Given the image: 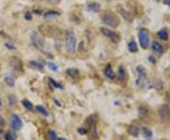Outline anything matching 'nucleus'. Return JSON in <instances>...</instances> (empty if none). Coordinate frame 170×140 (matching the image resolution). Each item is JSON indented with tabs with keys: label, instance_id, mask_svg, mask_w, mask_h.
I'll return each instance as SVG.
<instances>
[{
	"label": "nucleus",
	"instance_id": "nucleus-1",
	"mask_svg": "<svg viewBox=\"0 0 170 140\" xmlns=\"http://www.w3.org/2000/svg\"><path fill=\"white\" fill-rule=\"evenodd\" d=\"M77 47V38L72 29H68L66 31V44L65 48L67 53L73 54Z\"/></svg>",
	"mask_w": 170,
	"mask_h": 140
},
{
	"label": "nucleus",
	"instance_id": "nucleus-2",
	"mask_svg": "<svg viewBox=\"0 0 170 140\" xmlns=\"http://www.w3.org/2000/svg\"><path fill=\"white\" fill-rule=\"evenodd\" d=\"M101 19H102V22L105 25H107L111 27H117L118 25H119V20L116 17V15L113 14V13H111V12H110V11L105 12L104 14L102 15Z\"/></svg>",
	"mask_w": 170,
	"mask_h": 140
},
{
	"label": "nucleus",
	"instance_id": "nucleus-3",
	"mask_svg": "<svg viewBox=\"0 0 170 140\" xmlns=\"http://www.w3.org/2000/svg\"><path fill=\"white\" fill-rule=\"evenodd\" d=\"M139 43L143 49H147L149 44V31L147 28H141L138 33Z\"/></svg>",
	"mask_w": 170,
	"mask_h": 140
},
{
	"label": "nucleus",
	"instance_id": "nucleus-4",
	"mask_svg": "<svg viewBox=\"0 0 170 140\" xmlns=\"http://www.w3.org/2000/svg\"><path fill=\"white\" fill-rule=\"evenodd\" d=\"M137 73H138V78L136 80V84L140 87H143L147 81V71L145 67L138 66L137 67Z\"/></svg>",
	"mask_w": 170,
	"mask_h": 140
},
{
	"label": "nucleus",
	"instance_id": "nucleus-5",
	"mask_svg": "<svg viewBox=\"0 0 170 140\" xmlns=\"http://www.w3.org/2000/svg\"><path fill=\"white\" fill-rule=\"evenodd\" d=\"M100 31L101 33L106 36L108 39H110L112 43H115V44H117L119 43V40H120V36L115 32V31H111V29H108V28H105V27H101L100 28Z\"/></svg>",
	"mask_w": 170,
	"mask_h": 140
},
{
	"label": "nucleus",
	"instance_id": "nucleus-6",
	"mask_svg": "<svg viewBox=\"0 0 170 140\" xmlns=\"http://www.w3.org/2000/svg\"><path fill=\"white\" fill-rule=\"evenodd\" d=\"M22 120L20 117L17 114H12L11 115V120H10V127L14 131H18L22 127Z\"/></svg>",
	"mask_w": 170,
	"mask_h": 140
},
{
	"label": "nucleus",
	"instance_id": "nucleus-7",
	"mask_svg": "<svg viewBox=\"0 0 170 140\" xmlns=\"http://www.w3.org/2000/svg\"><path fill=\"white\" fill-rule=\"evenodd\" d=\"M159 115L163 119H168L170 118V108L166 104H163L159 108Z\"/></svg>",
	"mask_w": 170,
	"mask_h": 140
},
{
	"label": "nucleus",
	"instance_id": "nucleus-8",
	"mask_svg": "<svg viewBox=\"0 0 170 140\" xmlns=\"http://www.w3.org/2000/svg\"><path fill=\"white\" fill-rule=\"evenodd\" d=\"M31 40H32V43H33V44L37 47V48H39V49H41L42 47V45H44V40H42V39L38 35V34H32V36H31Z\"/></svg>",
	"mask_w": 170,
	"mask_h": 140
},
{
	"label": "nucleus",
	"instance_id": "nucleus-9",
	"mask_svg": "<svg viewBox=\"0 0 170 140\" xmlns=\"http://www.w3.org/2000/svg\"><path fill=\"white\" fill-rule=\"evenodd\" d=\"M120 14L123 16V18H124L126 21H127L129 23H132V22L133 17H132V13L129 12V11H127L125 9L120 8Z\"/></svg>",
	"mask_w": 170,
	"mask_h": 140
},
{
	"label": "nucleus",
	"instance_id": "nucleus-10",
	"mask_svg": "<svg viewBox=\"0 0 170 140\" xmlns=\"http://www.w3.org/2000/svg\"><path fill=\"white\" fill-rule=\"evenodd\" d=\"M87 9L89 11L98 12V11H100V9H101V6L96 2H92V3H89L87 5Z\"/></svg>",
	"mask_w": 170,
	"mask_h": 140
},
{
	"label": "nucleus",
	"instance_id": "nucleus-11",
	"mask_svg": "<svg viewBox=\"0 0 170 140\" xmlns=\"http://www.w3.org/2000/svg\"><path fill=\"white\" fill-rule=\"evenodd\" d=\"M104 74L109 78V79H111V80H112V79H115V73H113V71H112V68H111V66L110 65V64H108L107 66H106V68H105V70H104Z\"/></svg>",
	"mask_w": 170,
	"mask_h": 140
},
{
	"label": "nucleus",
	"instance_id": "nucleus-12",
	"mask_svg": "<svg viewBox=\"0 0 170 140\" xmlns=\"http://www.w3.org/2000/svg\"><path fill=\"white\" fill-rule=\"evenodd\" d=\"M10 64L14 69H16V70H21V68H22V61L15 57H13L10 59Z\"/></svg>",
	"mask_w": 170,
	"mask_h": 140
},
{
	"label": "nucleus",
	"instance_id": "nucleus-13",
	"mask_svg": "<svg viewBox=\"0 0 170 140\" xmlns=\"http://www.w3.org/2000/svg\"><path fill=\"white\" fill-rule=\"evenodd\" d=\"M61 15V13L59 11H56V10H49L47 12H46L44 14V18L48 20V19H51L53 17H58Z\"/></svg>",
	"mask_w": 170,
	"mask_h": 140
},
{
	"label": "nucleus",
	"instance_id": "nucleus-14",
	"mask_svg": "<svg viewBox=\"0 0 170 140\" xmlns=\"http://www.w3.org/2000/svg\"><path fill=\"white\" fill-rule=\"evenodd\" d=\"M127 132L131 135H133V136H137L139 134V132H140V129L137 125H130L129 129H127Z\"/></svg>",
	"mask_w": 170,
	"mask_h": 140
},
{
	"label": "nucleus",
	"instance_id": "nucleus-15",
	"mask_svg": "<svg viewBox=\"0 0 170 140\" xmlns=\"http://www.w3.org/2000/svg\"><path fill=\"white\" fill-rule=\"evenodd\" d=\"M151 48H152V50L154 51V52H156V53H163L164 52V47L159 44V43H157V41H153L152 43V45H151Z\"/></svg>",
	"mask_w": 170,
	"mask_h": 140
},
{
	"label": "nucleus",
	"instance_id": "nucleus-16",
	"mask_svg": "<svg viewBox=\"0 0 170 140\" xmlns=\"http://www.w3.org/2000/svg\"><path fill=\"white\" fill-rule=\"evenodd\" d=\"M67 74L69 76H71L72 78H77L79 76V71L77 69H74V68H71V69H68L66 71Z\"/></svg>",
	"mask_w": 170,
	"mask_h": 140
},
{
	"label": "nucleus",
	"instance_id": "nucleus-17",
	"mask_svg": "<svg viewBox=\"0 0 170 140\" xmlns=\"http://www.w3.org/2000/svg\"><path fill=\"white\" fill-rule=\"evenodd\" d=\"M157 35L163 40H168V37H169L168 36V32H167L166 29H161V30H159L158 33H157Z\"/></svg>",
	"mask_w": 170,
	"mask_h": 140
},
{
	"label": "nucleus",
	"instance_id": "nucleus-18",
	"mask_svg": "<svg viewBox=\"0 0 170 140\" xmlns=\"http://www.w3.org/2000/svg\"><path fill=\"white\" fill-rule=\"evenodd\" d=\"M127 77V73H126V70L123 66H119L118 68V78L120 80H125Z\"/></svg>",
	"mask_w": 170,
	"mask_h": 140
},
{
	"label": "nucleus",
	"instance_id": "nucleus-19",
	"mask_svg": "<svg viewBox=\"0 0 170 140\" xmlns=\"http://www.w3.org/2000/svg\"><path fill=\"white\" fill-rule=\"evenodd\" d=\"M127 47H129V50L130 52L132 53H136L138 51V47H137V44L134 40H132L129 43V44H127Z\"/></svg>",
	"mask_w": 170,
	"mask_h": 140
},
{
	"label": "nucleus",
	"instance_id": "nucleus-20",
	"mask_svg": "<svg viewBox=\"0 0 170 140\" xmlns=\"http://www.w3.org/2000/svg\"><path fill=\"white\" fill-rule=\"evenodd\" d=\"M36 111H38L40 114H42V116H45V117H47L48 116V112L47 110L44 107V106H42V105H36L35 107Z\"/></svg>",
	"mask_w": 170,
	"mask_h": 140
},
{
	"label": "nucleus",
	"instance_id": "nucleus-21",
	"mask_svg": "<svg viewBox=\"0 0 170 140\" xmlns=\"http://www.w3.org/2000/svg\"><path fill=\"white\" fill-rule=\"evenodd\" d=\"M16 138H17V135L15 134V133H13V132H8L5 134V139L6 140H16Z\"/></svg>",
	"mask_w": 170,
	"mask_h": 140
},
{
	"label": "nucleus",
	"instance_id": "nucleus-22",
	"mask_svg": "<svg viewBox=\"0 0 170 140\" xmlns=\"http://www.w3.org/2000/svg\"><path fill=\"white\" fill-rule=\"evenodd\" d=\"M30 64L32 68L37 69V70H42V68H44V65H42L41 62H38V61H30Z\"/></svg>",
	"mask_w": 170,
	"mask_h": 140
},
{
	"label": "nucleus",
	"instance_id": "nucleus-23",
	"mask_svg": "<svg viewBox=\"0 0 170 140\" xmlns=\"http://www.w3.org/2000/svg\"><path fill=\"white\" fill-rule=\"evenodd\" d=\"M22 104H23V106H24L26 110H32V108H33L32 104H31L30 101H27V100H23V101H22Z\"/></svg>",
	"mask_w": 170,
	"mask_h": 140
},
{
	"label": "nucleus",
	"instance_id": "nucleus-24",
	"mask_svg": "<svg viewBox=\"0 0 170 140\" xmlns=\"http://www.w3.org/2000/svg\"><path fill=\"white\" fill-rule=\"evenodd\" d=\"M5 82L8 84V85H9L10 87H13V86H14V80H13V78H12L11 76H10V75H8V76L5 77Z\"/></svg>",
	"mask_w": 170,
	"mask_h": 140
},
{
	"label": "nucleus",
	"instance_id": "nucleus-25",
	"mask_svg": "<svg viewBox=\"0 0 170 140\" xmlns=\"http://www.w3.org/2000/svg\"><path fill=\"white\" fill-rule=\"evenodd\" d=\"M48 135H49V137H50L51 140H57V139H58L57 134H56L55 131H53V130H49V131H48Z\"/></svg>",
	"mask_w": 170,
	"mask_h": 140
},
{
	"label": "nucleus",
	"instance_id": "nucleus-26",
	"mask_svg": "<svg viewBox=\"0 0 170 140\" xmlns=\"http://www.w3.org/2000/svg\"><path fill=\"white\" fill-rule=\"evenodd\" d=\"M49 81H50V83H52V84H53V86H54L55 88H57V89H63V85H61L60 83H57L54 79L49 78Z\"/></svg>",
	"mask_w": 170,
	"mask_h": 140
},
{
	"label": "nucleus",
	"instance_id": "nucleus-27",
	"mask_svg": "<svg viewBox=\"0 0 170 140\" xmlns=\"http://www.w3.org/2000/svg\"><path fill=\"white\" fill-rule=\"evenodd\" d=\"M143 134H144V135L147 137V138H150L151 136H152V133L148 130V129H147V128H143Z\"/></svg>",
	"mask_w": 170,
	"mask_h": 140
},
{
	"label": "nucleus",
	"instance_id": "nucleus-28",
	"mask_svg": "<svg viewBox=\"0 0 170 140\" xmlns=\"http://www.w3.org/2000/svg\"><path fill=\"white\" fill-rule=\"evenodd\" d=\"M48 68L51 70V71H57V70H58V67H57V65H55L54 63H49Z\"/></svg>",
	"mask_w": 170,
	"mask_h": 140
},
{
	"label": "nucleus",
	"instance_id": "nucleus-29",
	"mask_svg": "<svg viewBox=\"0 0 170 140\" xmlns=\"http://www.w3.org/2000/svg\"><path fill=\"white\" fill-rule=\"evenodd\" d=\"M5 46H6L7 48H9L10 50H16V47L14 46L13 44H10V43H6V44H5Z\"/></svg>",
	"mask_w": 170,
	"mask_h": 140
},
{
	"label": "nucleus",
	"instance_id": "nucleus-30",
	"mask_svg": "<svg viewBox=\"0 0 170 140\" xmlns=\"http://www.w3.org/2000/svg\"><path fill=\"white\" fill-rule=\"evenodd\" d=\"M25 19H26V20H28V21H30V20L32 19L31 13H30V12H26V14H25Z\"/></svg>",
	"mask_w": 170,
	"mask_h": 140
},
{
	"label": "nucleus",
	"instance_id": "nucleus-31",
	"mask_svg": "<svg viewBox=\"0 0 170 140\" xmlns=\"http://www.w3.org/2000/svg\"><path fill=\"white\" fill-rule=\"evenodd\" d=\"M78 132H79L80 134H85L87 133V130L85 129V128H79V129H78Z\"/></svg>",
	"mask_w": 170,
	"mask_h": 140
},
{
	"label": "nucleus",
	"instance_id": "nucleus-32",
	"mask_svg": "<svg viewBox=\"0 0 170 140\" xmlns=\"http://www.w3.org/2000/svg\"><path fill=\"white\" fill-rule=\"evenodd\" d=\"M165 100H166L167 103L170 104V91H167V92L165 93Z\"/></svg>",
	"mask_w": 170,
	"mask_h": 140
},
{
	"label": "nucleus",
	"instance_id": "nucleus-33",
	"mask_svg": "<svg viewBox=\"0 0 170 140\" xmlns=\"http://www.w3.org/2000/svg\"><path fill=\"white\" fill-rule=\"evenodd\" d=\"M6 124V120L4 119V118L1 116V115H0V125H5Z\"/></svg>",
	"mask_w": 170,
	"mask_h": 140
},
{
	"label": "nucleus",
	"instance_id": "nucleus-34",
	"mask_svg": "<svg viewBox=\"0 0 170 140\" xmlns=\"http://www.w3.org/2000/svg\"><path fill=\"white\" fill-rule=\"evenodd\" d=\"M164 4L170 7V0H164Z\"/></svg>",
	"mask_w": 170,
	"mask_h": 140
},
{
	"label": "nucleus",
	"instance_id": "nucleus-35",
	"mask_svg": "<svg viewBox=\"0 0 170 140\" xmlns=\"http://www.w3.org/2000/svg\"><path fill=\"white\" fill-rule=\"evenodd\" d=\"M148 60H150L152 63H155V59H154L153 57H149V58H148Z\"/></svg>",
	"mask_w": 170,
	"mask_h": 140
},
{
	"label": "nucleus",
	"instance_id": "nucleus-36",
	"mask_svg": "<svg viewBox=\"0 0 170 140\" xmlns=\"http://www.w3.org/2000/svg\"><path fill=\"white\" fill-rule=\"evenodd\" d=\"M57 140H66V139H64V138H63V137H60V138H58Z\"/></svg>",
	"mask_w": 170,
	"mask_h": 140
},
{
	"label": "nucleus",
	"instance_id": "nucleus-37",
	"mask_svg": "<svg viewBox=\"0 0 170 140\" xmlns=\"http://www.w3.org/2000/svg\"><path fill=\"white\" fill-rule=\"evenodd\" d=\"M0 106H1V100H0Z\"/></svg>",
	"mask_w": 170,
	"mask_h": 140
},
{
	"label": "nucleus",
	"instance_id": "nucleus-38",
	"mask_svg": "<svg viewBox=\"0 0 170 140\" xmlns=\"http://www.w3.org/2000/svg\"><path fill=\"white\" fill-rule=\"evenodd\" d=\"M109 1H111V0H109Z\"/></svg>",
	"mask_w": 170,
	"mask_h": 140
}]
</instances>
